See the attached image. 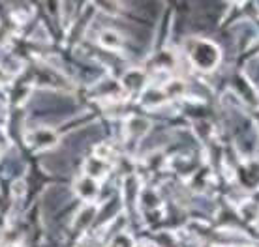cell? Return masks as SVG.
<instances>
[{
	"instance_id": "cell-1",
	"label": "cell",
	"mask_w": 259,
	"mask_h": 247,
	"mask_svg": "<svg viewBox=\"0 0 259 247\" xmlns=\"http://www.w3.org/2000/svg\"><path fill=\"white\" fill-rule=\"evenodd\" d=\"M29 141L32 142V144L40 146V148H43V146H53V144H57V135L53 133V131H49V129H36L34 133L30 135Z\"/></svg>"
},
{
	"instance_id": "cell-2",
	"label": "cell",
	"mask_w": 259,
	"mask_h": 247,
	"mask_svg": "<svg viewBox=\"0 0 259 247\" xmlns=\"http://www.w3.org/2000/svg\"><path fill=\"white\" fill-rule=\"evenodd\" d=\"M77 191H79L81 197H92L94 193H96V185H94L92 180H88V178H85V180H81L79 185H77Z\"/></svg>"
}]
</instances>
